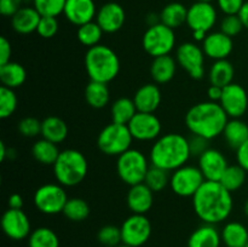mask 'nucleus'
Masks as SVG:
<instances>
[{
    "mask_svg": "<svg viewBox=\"0 0 248 247\" xmlns=\"http://www.w3.org/2000/svg\"><path fill=\"white\" fill-rule=\"evenodd\" d=\"M60 153L58 144L50 142L45 138L36 140L31 147V154H33L34 159L39 164L46 165V166H53L56 160L60 156Z\"/></svg>",
    "mask_w": 248,
    "mask_h": 247,
    "instance_id": "33",
    "label": "nucleus"
},
{
    "mask_svg": "<svg viewBox=\"0 0 248 247\" xmlns=\"http://www.w3.org/2000/svg\"><path fill=\"white\" fill-rule=\"evenodd\" d=\"M190 156L188 138L181 133H165L155 139L149 153V161L153 166L173 172L186 165Z\"/></svg>",
    "mask_w": 248,
    "mask_h": 247,
    "instance_id": "3",
    "label": "nucleus"
},
{
    "mask_svg": "<svg viewBox=\"0 0 248 247\" xmlns=\"http://www.w3.org/2000/svg\"><path fill=\"white\" fill-rule=\"evenodd\" d=\"M63 15L70 23L80 27L96 18V4L93 0H67Z\"/></svg>",
    "mask_w": 248,
    "mask_h": 247,
    "instance_id": "20",
    "label": "nucleus"
},
{
    "mask_svg": "<svg viewBox=\"0 0 248 247\" xmlns=\"http://www.w3.org/2000/svg\"><path fill=\"white\" fill-rule=\"evenodd\" d=\"M222 235L213 224L203 223L196 228L188 239V247H220Z\"/></svg>",
    "mask_w": 248,
    "mask_h": 247,
    "instance_id": "24",
    "label": "nucleus"
},
{
    "mask_svg": "<svg viewBox=\"0 0 248 247\" xmlns=\"http://www.w3.org/2000/svg\"><path fill=\"white\" fill-rule=\"evenodd\" d=\"M235 69L232 62L228 60L215 61L208 72V80L211 85H216L224 89L225 86L230 85L234 80Z\"/></svg>",
    "mask_w": 248,
    "mask_h": 247,
    "instance_id": "29",
    "label": "nucleus"
},
{
    "mask_svg": "<svg viewBox=\"0 0 248 247\" xmlns=\"http://www.w3.org/2000/svg\"><path fill=\"white\" fill-rule=\"evenodd\" d=\"M90 206L87 201L81 198H72L68 199L64 208H63V215L72 222H82L87 219L90 216Z\"/></svg>",
    "mask_w": 248,
    "mask_h": 247,
    "instance_id": "38",
    "label": "nucleus"
},
{
    "mask_svg": "<svg viewBox=\"0 0 248 247\" xmlns=\"http://www.w3.org/2000/svg\"><path fill=\"white\" fill-rule=\"evenodd\" d=\"M205 181L199 166L184 165L172 172L170 186L172 191L181 198H193Z\"/></svg>",
    "mask_w": 248,
    "mask_h": 247,
    "instance_id": "10",
    "label": "nucleus"
},
{
    "mask_svg": "<svg viewBox=\"0 0 248 247\" xmlns=\"http://www.w3.org/2000/svg\"><path fill=\"white\" fill-rule=\"evenodd\" d=\"M85 69L90 80L109 84L120 72V60L113 48L107 45L87 48L85 55Z\"/></svg>",
    "mask_w": 248,
    "mask_h": 247,
    "instance_id": "4",
    "label": "nucleus"
},
{
    "mask_svg": "<svg viewBox=\"0 0 248 247\" xmlns=\"http://www.w3.org/2000/svg\"><path fill=\"white\" fill-rule=\"evenodd\" d=\"M18 132L24 137H36V136L41 135V121L33 116L23 118L18 123Z\"/></svg>",
    "mask_w": 248,
    "mask_h": 247,
    "instance_id": "45",
    "label": "nucleus"
},
{
    "mask_svg": "<svg viewBox=\"0 0 248 247\" xmlns=\"http://www.w3.org/2000/svg\"><path fill=\"white\" fill-rule=\"evenodd\" d=\"M228 166L229 165L227 157L220 150L215 148H208L199 156V169L201 170L206 181L219 182Z\"/></svg>",
    "mask_w": 248,
    "mask_h": 247,
    "instance_id": "17",
    "label": "nucleus"
},
{
    "mask_svg": "<svg viewBox=\"0 0 248 247\" xmlns=\"http://www.w3.org/2000/svg\"><path fill=\"white\" fill-rule=\"evenodd\" d=\"M17 96L15 91L9 87L1 86L0 89V118L7 119L16 111Z\"/></svg>",
    "mask_w": 248,
    "mask_h": 247,
    "instance_id": "40",
    "label": "nucleus"
},
{
    "mask_svg": "<svg viewBox=\"0 0 248 247\" xmlns=\"http://www.w3.org/2000/svg\"><path fill=\"white\" fill-rule=\"evenodd\" d=\"M245 0H217V5L224 15H239Z\"/></svg>",
    "mask_w": 248,
    "mask_h": 247,
    "instance_id": "46",
    "label": "nucleus"
},
{
    "mask_svg": "<svg viewBox=\"0 0 248 247\" xmlns=\"http://www.w3.org/2000/svg\"><path fill=\"white\" fill-rule=\"evenodd\" d=\"M196 216L206 224H219L229 218L234 208L232 193L219 182L205 181L193 196Z\"/></svg>",
    "mask_w": 248,
    "mask_h": 247,
    "instance_id": "1",
    "label": "nucleus"
},
{
    "mask_svg": "<svg viewBox=\"0 0 248 247\" xmlns=\"http://www.w3.org/2000/svg\"><path fill=\"white\" fill-rule=\"evenodd\" d=\"M41 136L50 142L60 144L68 137V125L58 116H47L41 121Z\"/></svg>",
    "mask_w": 248,
    "mask_h": 247,
    "instance_id": "26",
    "label": "nucleus"
},
{
    "mask_svg": "<svg viewBox=\"0 0 248 247\" xmlns=\"http://www.w3.org/2000/svg\"><path fill=\"white\" fill-rule=\"evenodd\" d=\"M196 1H207V2H212L213 0H196Z\"/></svg>",
    "mask_w": 248,
    "mask_h": 247,
    "instance_id": "56",
    "label": "nucleus"
},
{
    "mask_svg": "<svg viewBox=\"0 0 248 247\" xmlns=\"http://www.w3.org/2000/svg\"><path fill=\"white\" fill-rule=\"evenodd\" d=\"M9 208H15V210H22L23 207V198L18 193H14L9 196L7 200Z\"/></svg>",
    "mask_w": 248,
    "mask_h": 247,
    "instance_id": "51",
    "label": "nucleus"
},
{
    "mask_svg": "<svg viewBox=\"0 0 248 247\" xmlns=\"http://www.w3.org/2000/svg\"><path fill=\"white\" fill-rule=\"evenodd\" d=\"M219 104L229 119H240L248 108V94L246 90L239 84L232 82L223 89Z\"/></svg>",
    "mask_w": 248,
    "mask_h": 247,
    "instance_id": "16",
    "label": "nucleus"
},
{
    "mask_svg": "<svg viewBox=\"0 0 248 247\" xmlns=\"http://www.w3.org/2000/svg\"><path fill=\"white\" fill-rule=\"evenodd\" d=\"M150 169L148 157L138 149H128L118 156L116 172L121 181L127 185L144 183L145 176Z\"/></svg>",
    "mask_w": 248,
    "mask_h": 247,
    "instance_id": "6",
    "label": "nucleus"
},
{
    "mask_svg": "<svg viewBox=\"0 0 248 247\" xmlns=\"http://www.w3.org/2000/svg\"><path fill=\"white\" fill-rule=\"evenodd\" d=\"M132 99L140 113H155L161 104V91L157 85L145 84L136 91Z\"/></svg>",
    "mask_w": 248,
    "mask_h": 247,
    "instance_id": "22",
    "label": "nucleus"
},
{
    "mask_svg": "<svg viewBox=\"0 0 248 247\" xmlns=\"http://www.w3.org/2000/svg\"><path fill=\"white\" fill-rule=\"evenodd\" d=\"M97 239L102 245L107 247H118L123 244L121 239V229L115 225H104L99 229L97 234Z\"/></svg>",
    "mask_w": 248,
    "mask_h": 247,
    "instance_id": "42",
    "label": "nucleus"
},
{
    "mask_svg": "<svg viewBox=\"0 0 248 247\" xmlns=\"http://www.w3.org/2000/svg\"><path fill=\"white\" fill-rule=\"evenodd\" d=\"M55 178L61 185L75 186L87 176L89 162L86 156L77 149H65L52 166Z\"/></svg>",
    "mask_w": 248,
    "mask_h": 247,
    "instance_id": "5",
    "label": "nucleus"
},
{
    "mask_svg": "<svg viewBox=\"0 0 248 247\" xmlns=\"http://www.w3.org/2000/svg\"><path fill=\"white\" fill-rule=\"evenodd\" d=\"M1 228L9 239L19 241L29 237L31 232V220L23 210L7 208L1 217Z\"/></svg>",
    "mask_w": 248,
    "mask_h": 247,
    "instance_id": "15",
    "label": "nucleus"
},
{
    "mask_svg": "<svg viewBox=\"0 0 248 247\" xmlns=\"http://www.w3.org/2000/svg\"><path fill=\"white\" fill-rule=\"evenodd\" d=\"M127 126L133 139L140 142L155 140L161 136V121L154 113L137 111Z\"/></svg>",
    "mask_w": 248,
    "mask_h": 247,
    "instance_id": "14",
    "label": "nucleus"
},
{
    "mask_svg": "<svg viewBox=\"0 0 248 247\" xmlns=\"http://www.w3.org/2000/svg\"><path fill=\"white\" fill-rule=\"evenodd\" d=\"M11 43L5 36H1L0 38V65L9 63L11 61Z\"/></svg>",
    "mask_w": 248,
    "mask_h": 247,
    "instance_id": "49",
    "label": "nucleus"
},
{
    "mask_svg": "<svg viewBox=\"0 0 248 247\" xmlns=\"http://www.w3.org/2000/svg\"><path fill=\"white\" fill-rule=\"evenodd\" d=\"M23 0H0V14L5 17H12L22 9Z\"/></svg>",
    "mask_w": 248,
    "mask_h": 247,
    "instance_id": "48",
    "label": "nucleus"
},
{
    "mask_svg": "<svg viewBox=\"0 0 248 247\" xmlns=\"http://www.w3.org/2000/svg\"><path fill=\"white\" fill-rule=\"evenodd\" d=\"M223 94V87L216 86V85H211L207 90V96L208 99L212 102H218L219 103L220 98Z\"/></svg>",
    "mask_w": 248,
    "mask_h": 247,
    "instance_id": "52",
    "label": "nucleus"
},
{
    "mask_svg": "<svg viewBox=\"0 0 248 247\" xmlns=\"http://www.w3.org/2000/svg\"><path fill=\"white\" fill-rule=\"evenodd\" d=\"M126 21V12L118 2H107L97 11L96 22L104 33L113 34L120 31Z\"/></svg>",
    "mask_w": 248,
    "mask_h": 247,
    "instance_id": "18",
    "label": "nucleus"
},
{
    "mask_svg": "<svg viewBox=\"0 0 248 247\" xmlns=\"http://www.w3.org/2000/svg\"><path fill=\"white\" fill-rule=\"evenodd\" d=\"M176 58L171 55L160 56L153 60L150 65V75L156 84H167L174 77L177 72Z\"/></svg>",
    "mask_w": 248,
    "mask_h": 247,
    "instance_id": "25",
    "label": "nucleus"
},
{
    "mask_svg": "<svg viewBox=\"0 0 248 247\" xmlns=\"http://www.w3.org/2000/svg\"><path fill=\"white\" fill-rule=\"evenodd\" d=\"M41 15L34 6H23L11 17V26L18 34H31L36 31Z\"/></svg>",
    "mask_w": 248,
    "mask_h": 247,
    "instance_id": "23",
    "label": "nucleus"
},
{
    "mask_svg": "<svg viewBox=\"0 0 248 247\" xmlns=\"http://www.w3.org/2000/svg\"><path fill=\"white\" fill-rule=\"evenodd\" d=\"M118 247H131V246H127V245H119V246Z\"/></svg>",
    "mask_w": 248,
    "mask_h": 247,
    "instance_id": "57",
    "label": "nucleus"
},
{
    "mask_svg": "<svg viewBox=\"0 0 248 247\" xmlns=\"http://www.w3.org/2000/svg\"><path fill=\"white\" fill-rule=\"evenodd\" d=\"M205 56L202 47L191 41L181 44L176 51L178 65L195 80L202 79L205 75Z\"/></svg>",
    "mask_w": 248,
    "mask_h": 247,
    "instance_id": "12",
    "label": "nucleus"
},
{
    "mask_svg": "<svg viewBox=\"0 0 248 247\" xmlns=\"http://www.w3.org/2000/svg\"><path fill=\"white\" fill-rule=\"evenodd\" d=\"M58 29H60V23H58L57 17L41 16L38 29H36V33L41 38L51 39L58 33Z\"/></svg>",
    "mask_w": 248,
    "mask_h": 247,
    "instance_id": "44",
    "label": "nucleus"
},
{
    "mask_svg": "<svg viewBox=\"0 0 248 247\" xmlns=\"http://www.w3.org/2000/svg\"><path fill=\"white\" fill-rule=\"evenodd\" d=\"M244 212H245V215H246L247 217H248V199L246 200V202H245V206H244Z\"/></svg>",
    "mask_w": 248,
    "mask_h": 247,
    "instance_id": "55",
    "label": "nucleus"
},
{
    "mask_svg": "<svg viewBox=\"0 0 248 247\" xmlns=\"http://www.w3.org/2000/svg\"><path fill=\"white\" fill-rule=\"evenodd\" d=\"M186 128L193 135L211 140L223 135L229 116L218 102H201L191 107L186 114Z\"/></svg>",
    "mask_w": 248,
    "mask_h": 247,
    "instance_id": "2",
    "label": "nucleus"
},
{
    "mask_svg": "<svg viewBox=\"0 0 248 247\" xmlns=\"http://www.w3.org/2000/svg\"><path fill=\"white\" fill-rule=\"evenodd\" d=\"M244 28L245 27L239 15H225L220 22V31L230 38L239 35Z\"/></svg>",
    "mask_w": 248,
    "mask_h": 247,
    "instance_id": "43",
    "label": "nucleus"
},
{
    "mask_svg": "<svg viewBox=\"0 0 248 247\" xmlns=\"http://www.w3.org/2000/svg\"><path fill=\"white\" fill-rule=\"evenodd\" d=\"M217 10L212 2L195 1L190 7H188L186 26L193 33L202 31L208 34L217 23Z\"/></svg>",
    "mask_w": 248,
    "mask_h": 247,
    "instance_id": "13",
    "label": "nucleus"
},
{
    "mask_svg": "<svg viewBox=\"0 0 248 247\" xmlns=\"http://www.w3.org/2000/svg\"><path fill=\"white\" fill-rule=\"evenodd\" d=\"M222 242L227 247H245L248 242V230L242 223L229 222L223 227Z\"/></svg>",
    "mask_w": 248,
    "mask_h": 247,
    "instance_id": "31",
    "label": "nucleus"
},
{
    "mask_svg": "<svg viewBox=\"0 0 248 247\" xmlns=\"http://www.w3.org/2000/svg\"><path fill=\"white\" fill-rule=\"evenodd\" d=\"M137 108L133 99L121 97L113 102L110 108L111 123L120 124V125H128L133 116L137 114Z\"/></svg>",
    "mask_w": 248,
    "mask_h": 247,
    "instance_id": "34",
    "label": "nucleus"
},
{
    "mask_svg": "<svg viewBox=\"0 0 248 247\" xmlns=\"http://www.w3.org/2000/svg\"><path fill=\"white\" fill-rule=\"evenodd\" d=\"M67 0H33V6L41 16L58 17L63 14Z\"/></svg>",
    "mask_w": 248,
    "mask_h": 247,
    "instance_id": "41",
    "label": "nucleus"
},
{
    "mask_svg": "<svg viewBox=\"0 0 248 247\" xmlns=\"http://www.w3.org/2000/svg\"><path fill=\"white\" fill-rule=\"evenodd\" d=\"M170 178H171V174H170L169 171L150 165L149 171H148L147 176H145L144 183L154 193H160L167 185H170Z\"/></svg>",
    "mask_w": 248,
    "mask_h": 247,
    "instance_id": "39",
    "label": "nucleus"
},
{
    "mask_svg": "<svg viewBox=\"0 0 248 247\" xmlns=\"http://www.w3.org/2000/svg\"><path fill=\"white\" fill-rule=\"evenodd\" d=\"M245 247H248V242H247V245H246V246H245Z\"/></svg>",
    "mask_w": 248,
    "mask_h": 247,
    "instance_id": "58",
    "label": "nucleus"
},
{
    "mask_svg": "<svg viewBox=\"0 0 248 247\" xmlns=\"http://www.w3.org/2000/svg\"><path fill=\"white\" fill-rule=\"evenodd\" d=\"M85 99H86L87 104L92 108H104L110 99V91H109L108 84L90 80V82L85 87Z\"/></svg>",
    "mask_w": 248,
    "mask_h": 247,
    "instance_id": "30",
    "label": "nucleus"
},
{
    "mask_svg": "<svg viewBox=\"0 0 248 247\" xmlns=\"http://www.w3.org/2000/svg\"><path fill=\"white\" fill-rule=\"evenodd\" d=\"M188 7L182 2H171L166 5L160 12V22L172 29H177L186 23Z\"/></svg>",
    "mask_w": 248,
    "mask_h": 247,
    "instance_id": "32",
    "label": "nucleus"
},
{
    "mask_svg": "<svg viewBox=\"0 0 248 247\" xmlns=\"http://www.w3.org/2000/svg\"><path fill=\"white\" fill-rule=\"evenodd\" d=\"M236 161L237 165L248 172V139L236 149Z\"/></svg>",
    "mask_w": 248,
    "mask_h": 247,
    "instance_id": "50",
    "label": "nucleus"
},
{
    "mask_svg": "<svg viewBox=\"0 0 248 247\" xmlns=\"http://www.w3.org/2000/svg\"><path fill=\"white\" fill-rule=\"evenodd\" d=\"M154 194V191L145 183H140L130 186V190L126 196V202H127L128 208L132 211V213L145 215L153 207Z\"/></svg>",
    "mask_w": 248,
    "mask_h": 247,
    "instance_id": "21",
    "label": "nucleus"
},
{
    "mask_svg": "<svg viewBox=\"0 0 248 247\" xmlns=\"http://www.w3.org/2000/svg\"><path fill=\"white\" fill-rule=\"evenodd\" d=\"M103 29L99 27V24L96 21H92L78 27L77 36L80 44H82L87 48H90L96 45H99V43L102 40V36H103Z\"/></svg>",
    "mask_w": 248,
    "mask_h": 247,
    "instance_id": "35",
    "label": "nucleus"
},
{
    "mask_svg": "<svg viewBox=\"0 0 248 247\" xmlns=\"http://www.w3.org/2000/svg\"><path fill=\"white\" fill-rule=\"evenodd\" d=\"M246 173L247 172L242 169L240 165H229L225 170L224 174L220 178L219 183L224 186L225 189L234 193L239 190L246 182Z\"/></svg>",
    "mask_w": 248,
    "mask_h": 247,
    "instance_id": "37",
    "label": "nucleus"
},
{
    "mask_svg": "<svg viewBox=\"0 0 248 247\" xmlns=\"http://www.w3.org/2000/svg\"><path fill=\"white\" fill-rule=\"evenodd\" d=\"M67 201V191L60 183L43 184L36 189L33 196V202L36 210L47 216L62 213Z\"/></svg>",
    "mask_w": 248,
    "mask_h": 247,
    "instance_id": "9",
    "label": "nucleus"
},
{
    "mask_svg": "<svg viewBox=\"0 0 248 247\" xmlns=\"http://www.w3.org/2000/svg\"><path fill=\"white\" fill-rule=\"evenodd\" d=\"M239 17L241 18L245 28L248 29V1H245L244 6H242V9L239 12Z\"/></svg>",
    "mask_w": 248,
    "mask_h": 247,
    "instance_id": "53",
    "label": "nucleus"
},
{
    "mask_svg": "<svg viewBox=\"0 0 248 247\" xmlns=\"http://www.w3.org/2000/svg\"><path fill=\"white\" fill-rule=\"evenodd\" d=\"M142 45L145 52L153 58L170 55L176 46L174 29L165 26L161 22L149 26L143 34Z\"/></svg>",
    "mask_w": 248,
    "mask_h": 247,
    "instance_id": "8",
    "label": "nucleus"
},
{
    "mask_svg": "<svg viewBox=\"0 0 248 247\" xmlns=\"http://www.w3.org/2000/svg\"><path fill=\"white\" fill-rule=\"evenodd\" d=\"M228 147L236 150L248 139V124L241 119H229L223 131Z\"/></svg>",
    "mask_w": 248,
    "mask_h": 247,
    "instance_id": "27",
    "label": "nucleus"
},
{
    "mask_svg": "<svg viewBox=\"0 0 248 247\" xmlns=\"http://www.w3.org/2000/svg\"><path fill=\"white\" fill-rule=\"evenodd\" d=\"M133 137L127 125L111 123L99 132L97 137V147L103 154L109 156H119L131 149Z\"/></svg>",
    "mask_w": 248,
    "mask_h": 247,
    "instance_id": "7",
    "label": "nucleus"
},
{
    "mask_svg": "<svg viewBox=\"0 0 248 247\" xmlns=\"http://www.w3.org/2000/svg\"><path fill=\"white\" fill-rule=\"evenodd\" d=\"M29 247H60L58 235L47 227H40L31 230L28 237Z\"/></svg>",
    "mask_w": 248,
    "mask_h": 247,
    "instance_id": "36",
    "label": "nucleus"
},
{
    "mask_svg": "<svg viewBox=\"0 0 248 247\" xmlns=\"http://www.w3.org/2000/svg\"><path fill=\"white\" fill-rule=\"evenodd\" d=\"M7 153H9V149L6 148L4 142H0V161L4 162L5 159L7 156Z\"/></svg>",
    "mask_w": 248,
    "mask_h": 247,
    "instance_id": "54",
    "label": "nucleus"
},
{
    "mask_svg": "<svg viewBox=\"0 0 248 247\" xmlns=\"http://www.w3.org/2000/svg\"><path fill=\"white\" fill-rule=\"evenodd\" d=\"M208 142L210 140L206 138L200 137V136L193 135V137L189 138V147H190L191 156H200L202 153H205L208 149Z\"/></svg>",
    "mask_w": 248,
    "mask_h": 247,
    "instance_id": "47",
    "label": "nucleus"
},
{
    "mask_svg": "<svg viewBox=\"0 0 248 247\" xmlns=\"http://www.w3.org/2000/svg\"><path fill=\"white\" fill-rule=\"evenodd\" d=\"M27 79V72L22 64L10 61L6 64L0 65V81L2 86L17 89L22 86Z\"/></svg>",
    "mask_w": 248,
    "mask_h": 247,
    "instance_id": "28",
    "label": "nucleus"
},
{
    "mask_svg": "<svg viewBox=\"0 0 248 247\" xmlns=\"http://www.w3.org/2000/svg\"><path fill=\"white\" fill-rule=\"evenodd\" d=\"M234 48L232 38L222 31H210L202 41V50L208 58L215 61L228 60Z\"/></svg>",
    "mask_w": 248,
    "mask_h": 247,
    "instance_id": "19",
    "label": "nucleus"
},
{
    "mask_svg": "<svg viewBox=\"0 0 248 247\" xmlns=\"http://www.w3.org/2000/svg\"><path fill=\"white\" fill-rule=\"evenodd\" d=\"M123 244L140 247L148 242L152 235V223L145 215L133 213L126 218L120 227Z\"/></svg>",
    "mask_w": 248,
    "mask_h": 247,
    "instance_id": "11",
    "label": "nucleus"
}]
</instances>
